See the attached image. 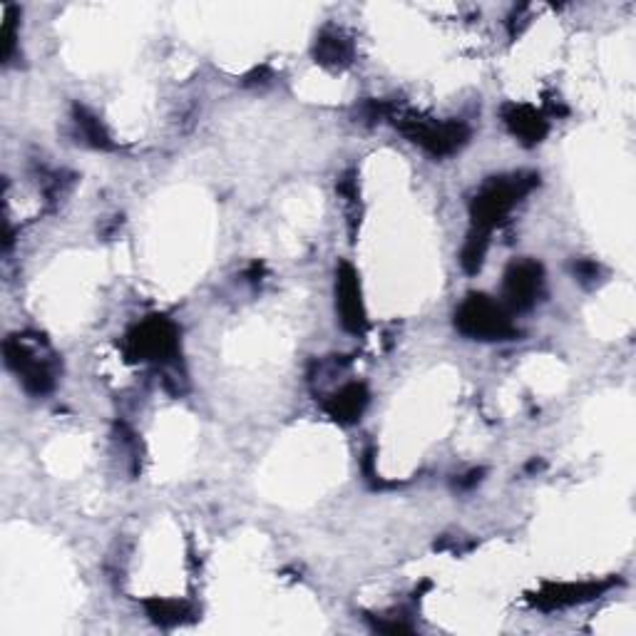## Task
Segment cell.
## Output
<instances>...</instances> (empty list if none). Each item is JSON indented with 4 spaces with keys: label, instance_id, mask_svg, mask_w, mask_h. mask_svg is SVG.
<instances>
[{
    "label": "cell",
    "instance_id": "cell-18",
    "mask_svg": "<svg viewBox=\"0 0 636 636\" xmlns=\"http://www.w3.org/2000/svg\"><path fill=\"white\" fill-rule=\"evenodd\" d=\"M482 475H485L482 467H477V470H470L467 475H463L461 480H457L455 485H457V488H461V490H470V488H475L477 482L482 480Z\"/></svg>",
    "mask_w": 636,
    "mask_h": 636
},
{
    "label": "cell",
    "instance_id": "cell-13",
    "mask_svg": "<svg viewBox=\"0 0 636 636\" xmlns=\"http://www.w3.org/2000/svg\"><path fill=\"white\" fill-rule=\"evenodd\" d=\"M73 118H75V125L80 130V135H83V139L87 145L95 147V149H105V152H108V149H114L110 132L105 130L102 122L97 120L90 110L83 108V105H75Z\"/></svg>",
    "mask_w": 636,
    "mask_h": 636
},
{
    "label": "cell",
    "instance_id": "cell-15",
    "mask_svg": "<svg viewBox=\"0 0 636 636\" xmlns=\"http://www.w3.org/2000/svg\"><path fill=\"white\" fill-rule=\"evenodd\" d=\"M3 63H11L13 50H15V11L11 5H5L3 11Z\"/></svg>",
    "mask_w": 636,
    "mask_h": 636
},
{
    "label": "cell",
    "instance_id": "cell-8",
    "mask_svg": "<svg viewBox=\"0 0 636 636\" xmlns=\"http://www.w3.org/2000/svg\"><path fill=\"white\" fill-rule=\"evenodd\" d=\"M616 579L607 582H579V585H545L537 595L529 597V604L542 609V612H554V609H567L574 604H585L591 599L602 597L607 589H612Z\"/></svg>",
    "mask_w": 636,
    "mask_h": 636
},
{
    "label": "cell",
    "instance_id": "cell-5",
    "mask_svg": "<svg viewBox=\"0 0 636 636\" xmlns=\"http://www.w3.org/2000/svg\"><path fill=\"white\" fill-rule=\"evenodd\" d=\"M455 329L473 341H510L519 333L505 304L488 294H470L457 306Z\"/></svg>",
    "mask_w": 636,
    "mask_h": 636
},
{
    "label": "cell",
    "instance_id": "cell-7",
    "mask_svg": "<svg viewBox=\"0 0 636 636\" xmlns=\"http://www.w3.org/2000/svg\"><path fill=\"white\" fill-rule=\"evenodd\" d=\"M335 314H339L343 331L353 335L366 333L368 316L364 291H360V277L348 261H341L335 267Z\"/></svg>",
    "mask_w": 636,
    "mask_h": 636
},
{
    "label": "cell",
    "instance_id": "cell-16",
    "mask_svg": "<svg viewBox=\"0 0 636 636\" xmlns=\"http://www.w3.org/2000/svg\"><path fill=\"white\" fill-rule=\"evenodd\" d=\"M574 277H577L579 284H585V286H595L599 277H602V267L595 261H587V259H582L574 264Z\"/></svg>",
    "mask_w": 636,
    "mask_h": 636
},
{
    "label": "cell",
    "instance_id": "cell-10",
    "mask_svg": "<svg viewBox=\"0 0 636 636\" xmlns=\"http://www.w3.org/2000/svg\"><path fill=\"white\" fill-rule=\"evenodd\" d=\"M368 403H370V393L366 383H346L326 397L323 411L329 413V418L341 423V426H353V423H358L360 418H364Z\"/></svg>",
    "mask_w": 636,
    "mask_h": 636
},
{
    "label": "cell",
    "instance_id": "cell-12",
    "mask_svg": "<svg viewBox=\"0 0 636 636\" xmlns=\"http://www.w3.org/2000/svg\"><path fill=\"white\" fill-rule=\"evenodd\" d=\"M147 616L157 626H164V629H172V626H180L189 620L194 614L192 607L187 602H180V599H147L145 602Z\"/></svg>",
    "mask_w": 636,
    "mask_h": 636
},
{
    "label": "cell",
    "instance_id": "cell-2",
    "mask_svg": "<svg viewBox=\"0 0 636 636\" xmlns=\"http://www.w3.org/2000/svg\"><path fill=\"white\" fill-rule=\"evenodd\" d=\"M537 184H540V174L519 172L512 176H492L480 187L470 201V219L475 232L490 234L498 229L510 211L517 207V201L527 197Z\"/></svg>",
    "mask_w": 636,
    "mask_h": 636
},
{
    "label": "cell",
    "instance_id": "cell-11",
    "mask_svg": "<svg viewBox=\"0 0 636 636\" xmlns=\"http://www.w3.org/2000/svg\"><path fill=\"white\" fill-rule=\"evenodd\" d=\"M353 56H356V48H353V40L343 30L326 28L316 35L314 58L318 65L343 70L353 63Z\"/></svg>",
    "mask_w": 636,
    "mask_h": 636
},
{
    "label": "cell",
    "instance_id": "cell-17",
    "mask_svg": "<svg viewBox=\"0 0 636 636\" xmlns=\"http://www.w3.org/2000/svg\"><path fill=\"white\" fill-rule=\"evenodd\" d=\"M366 620L374 624L376 632L383 634H413L415 629L411 624H405L403 620H378V616H366Z\"/></svg>",
    "mask_w": 636,
    "mask_h": 636
},
{
    "label": "cell",
    "instance_id": "cell-1",
    "mask_svg": "<svg viewBox=\"0 0 636 636\" xmlns=\"http://www.w3.org/2000/svg\"><path fill=\"white\" fill-rule=\"evenodd\" d=\"M5 366L17 376L30 395H48L58 381V356L46 339L28 333H13L3 341Z\"/></svg>",
    "mask_w": 636,
    "mask_h": 636
},
{
    "label": "cell",
    "instance_id": "cell-14",
    "mask_svg": "<svg viewBox=\"0 0 636 636\" xmlns=\"http://www.w3.org/2000/svg\"><path fill=\"white\" fill-rule=\"evenodd\" d=\"M488 249H490V234H482V232H475V229H470V234H467L463 252H461V264H463L465 273H477L482 269Z\"/></svg>",
    "mask_w": 636,
    "mask_h": 636
},
{
    "label": "cell",
    "instance_id": "cell-6",
    "mask_svg": "<svg viewBox=\"0 0 636 636\" xmlns=\"http://www.w3.org/2000/svg\"><path fill=\"white\" fill-rule=\"evenodd\" d=\"M545 269L535 259H515L502 279V304L510 314L529 311L542 298Z\"/></svg>",
    "mask_w": 636,
    "mask_h": 636
},
{
    "label": "cell",
    "instance_id": "cell-9",
    "mask_svg": "<svg viewBox=\"0 0 636 636\" xmlns=\"http://www.w3.org/2000/svg\"><path fill=\"white\" fill-rule=\"evenodd\" d=\"M502 122L510 130V135L519 139L525 147H535L545 143V137L550 135V120L542 110L533 108V105H517L510 102L502 108Z\"/></svg>",
    "mask_w": 636,
    "mask_h": 636
},
{
    "label": "cell",
    "instance_id": "cell-3",
    "mask_svg": "<svg viewBox=\"0 0 636 636\" xmlns=\"http://www.w3.org/2000/svg\"><path fill=\"white\" fill-rule=\"evenodd\" d=\"M388 120L393 122L397 132H403L413 145L426 149L432 157H453L455 152L470 143V127L461 120H445L438 122L432 118H423V114L413 110H393L388 114Z\"/></svg>",
    "mask_w": 636,
    "mask_h": 636
},
{
    "label": "cell",
    "instance_id": "cell-4",
    "mask_svg": "<svg viewBox=\"0 0 636 636\" xmlns=\"http://www.w3.org/2000/svg\"><path fill=\"white\" fill-rule=\"evenodd\" d=\"M122 353L130 364H172L180 356V329L167 316H147L127 331Z\"/></svg>",
    "mask_w": 636,
    "mask_h": 636
}]
</instances>
